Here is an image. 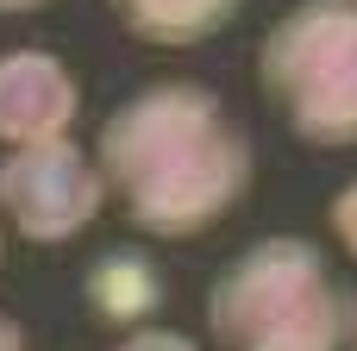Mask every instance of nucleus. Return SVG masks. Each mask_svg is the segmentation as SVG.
<instances>
[{
	"label": "nucleus",
	"mask_w": 357,
	"mask_h": 351,
	"mask_svg": "<svg viewBox=\"0 0 357 351\" xmlns=\"http://www.w3.org/2000/svg\"><path fill=\"white\" fill-rule=\"evenodd\" d=\"M345 351H357V339H351V345H345Z\"/></svg>",
	"instance_id": "13"
},
{
	"label": "nucleus",
	"mask_w": 357,
	"mask_h": 351,
	"mask_svg": "<svg viewBox=\"0 0 357 351\" xmlns=\"http://www.w3.org/2000/svg\"><path fill=\"white\" fill-rule=\"evenodd\" d=\"M82 113V88L63 57L50 50H6L0 57V144H44L69 138Z\"/></svg>",
	"instance_id": "5"
},
{
	"label": "nucleus",
	"mask_w": 357,
	"mask_h": 351,
	"mask_svg": "<svg viewBox=\"0 0 357 351\" xmlns=\"http://www.w3.org/2000/svg\"><path fill=\"white\" fill-rule=\"evenodd\" d=\"M113 351H201V345L182 339V333H169V327H138V333H126Z\"/></svg>",
	"instance_id": "9"
},
{
	"label": "nucleus",
	"mask_w": 357,
	"mask_h": 351,
	"mask_svg": "<svg viewBox=\"0 0 357 351\" xmlns=\"http://www.w3.org/2000/svg\"><path fill=\"white\" fill-rule=\"evenodd\" d=\"M0 257H6V232H0Z\"/></svg>",
	"instance_id": "12"
},
{
	"label": "nucleus",
	"mask_w": 357,
	"mask_h": 351,
	"mask_svg": "<svg viewBox=\"0 0 357 351\" xmlns=\"http://www.w3.org/2000/svg\"><path fill=\"white\" fill-rule=\"evenodd\" d=\"M207 333L220 351H345L357 339V289L314 239L276 232L213 276Z\"/></svg>",
	"instance_id": "2"
},
{
	"label": "nucleus",
	"mask_w": 357,
	"mask_h": 351,
	"mask_svg": "<svg viewBox=\"0 0 357 351\" xmlns=\"http://www.w3.org/2000/svg\"><path fill=\"white\" fill-rule=\"evenodd\" d=\"M326 226H333L339 251H345V257H357V182H345V188L333 195V207H326Z\"/></svg>",
	"instance_id": "8"
},
{
	"label": "nucleus",
	"mask_w": 357,
	"mask_h": 351,
	"mask_svg": "<svg viewBox=\"0 0 357 351\" xmlns=\"http://www.w3.org/2000/svg\"><path fill=\"white\" fill-rule=\"evenodd\" d=\"M107 207L100 170L75 138L13 144L0 157V220L31 245H69Z\"/></svg>",
	"instance_id": "4"
},
{
	"label": "nucleus",
	"mask_w": 357,
	"mask_h": 351,
	"mask_svg": "<svg viewBox=\"0 0 357 351\" xmlns=\"http://www.w3.org/2000/svg\"><path fill=\"white\" fill-rule=\"evenodd\" d=\"M82 301H88V314L100 320V327H126V333H138V327H151L157 320V308H163V270L144 257V251H132V245H113V251H100L94 264H88V276H82Z\"/></svg>",
	"instance_id": "6"
},
{
	"label": "nucleus",
	"mask_w": 357,
	"mask_h": 351,
	"mask_svg": "<svg viewBox=\"0 0 357 351\" xmlns=\"http://www.w3.org/2000/svg\"><path fill=\"white\" fill-rule=\"evenodd\" d=\"M38 6H50V0H0V13H38Z\"/></svg>",
	"instance_id": "11"
},
{
	"label": "nucleus",
	"mask_w": 357,
	"mask_h": 351,
	"mask_svg": "<svg viewBox=\"0 0 357 351\" xmlns=\"http://www.w3.org/2000/svg\"><path fill=\"white\" fill-rule=\"evenodd\" d=\"M107 13L126 25V38L138 44H157V50H188V44H207L220 38L245 0H107Z\"/></svg>",
	"instance_id": "7"
},
{
	"label": "nucleus",
	"mask_w": 357,
	"mask_h": 351,
	"mask_svg": "<svg viewBox=\"0 0 357 351\" xmlns=\"http://www.w3.org/2000/svg\"><path fill=\"white\" fill-rule=\"evenodd\" d=\"M107 201L151 239H201L220 226L257 176L251 132L201 82H151L119 100L94 138Z\"/></svg>",
	"instance_id": "1"
},
{
	"label": "nucleus",
	"mask_w": 357,
	"mask_h": 351,
	"mask_svg": "<svg viewBox=\"0 0 357 351\" xmlns=\"http://www.w3.org/2000/svg\"><path fill=\"white\" fill-rule=\"evenodd\" d=\"M0 351H38V345L25 339V327H19V320H6V314H0Z\"/></svg>",
	"instance_id": "10"
},
{
	"label": "nucleus",
	"mask_w": 357,
	"mask_h": 351,
	"mask_svg": "<svg viewBox=\"0 0 357 351\" xmlns=\"http://www.w3.org/2000/svg\"><path fill=\"white\" fill-rule=\"evenodd\" d=\"M257 82L276 119L314 151L357 144V0H301L257 44Z\"/></svg>",
	"instance_id": "3"
}]
</instances>
